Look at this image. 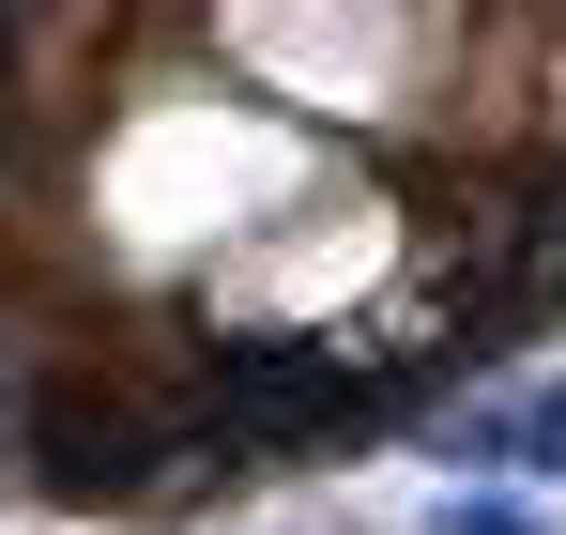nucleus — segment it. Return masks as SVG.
Returning a JSON list of instances; mask_svg holds the SVG:
<instances>
[{
    "instance_id": "nucleus-1",
    "label": "nucleus",
    "mask_w": 566,
    "mask_h": 535,
    "mask_svg": "<svg viewBox=\"0 0 566 535\" xmlns=\"http://www.w3.org/2000/svg\"><path fill=\"white\" fill-rule=\"evenodd\" d=\"M15 444H31V490L46 505H123V490H154L169 444H154V413L93 382V367H31L15 382Z\"/></svg>"
},
{
    "instance_id": "nucleus-2",
    "label": "nucleus",
    "mask_w": 566,
    "mask_h": 535,
    "mask_svg": "<svg viewBox=\"0 0 566 535\" xmlns=\"http://www.w3.org/2000/svg\"><path fill=\"white\" fill-rule=\"evenodd\" d=\"M429 444L490 474V490H521V474H566V382L552 398H474V413H429Z\"/></svg>"
},
{
    "instance_id": "nucleus-3",
    "label": "nucleus",
    "mask_w": 566,
    "mask_h": 535,
    "mask_svg": "<svg viewBox=\"0 0 566 535\" xmlns=\"http://www.w3.org/2000/svg\"><path fill=\"white\" fill-rule=\"evenodd\" d=\"M429 535H552V521H536L521 490H444V521H429Z\"/></svg>"
},
{
    "instance_id": "nucleus-4",
    "label": "nucleus",
    "mask_w": 566,
    "mask_h": 535,
    "mask_svg": "<svg viewBox=\"0 0 566 535\" xmlns=\"http://www.w3.org/2000/svg\"><path fill=\"white\" fill-rule=\"evenodd\" d=\"M0 77H15V15H0Z\"/></svg>"
}]
</instances>
